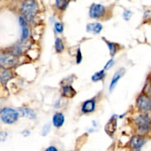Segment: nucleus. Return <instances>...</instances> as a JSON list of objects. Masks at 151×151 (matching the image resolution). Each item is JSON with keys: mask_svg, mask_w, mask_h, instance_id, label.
Listing matches in <instances>:
<instances>
[{"mask_svg": "<svg viewBox=\"0 0 151 151\" xmlns=\"http://www.w3.org/2000/svg\"><path fill=\"white\" fill-rule=\"evenodd\" d=\"M38 10V5L34 0H26L24 1L21 7V13L27 20L30 22L34 19Z\"/></svg>", "mask_w": 151, "mask_h": 151, "instance_id": "nucleus-1", "label": "nucleus"}, {"mask_svg": "<svg viewBox=\"0 0 151 151\" xmlns=\"http://www.w3.org/2000/svg\"><path fill=\"white\" fill-rule=\"evenodd\" d=\"M19 57L16 54L9 52H0V68L8 69L16 66L19 63Z\"/></svg>", "mask_w": 151, "mask_h": 151, "instance_id": "nucleus-2", "label": "nucleus"}, {"mask_svg": "<svg viewBox=\"0 0 151 151\" xmlns=\"http://www.w3.org/2000/svg\"><path fill=\"white\" fill-rule=\"evenodd\" d=\"M140 134L144 135L148 133L151 127V116L149 113L142 114L135 120Z\"/></svg>", "mask_w": 151, "mask_h": 151, "instance_id": "nucleus-3", "label": "nucleus"}, {"mask_svg": "<svg viewBox=\"0 0 151 151\" xmlns=\"http://www.w3.org/2000/svg\"><path fill=\"white\" fill-rule=\"evenodd\" d=\"M19 117L18 112L13 108L4 107L0 110V118L5 124H13L17 121Z\"/></svg>", "mask_w": 151, "mask_h": 151, "instance_id": "nucleus-4", "label": "nucleus"}, {"mask_svg": "<svg viewBox=\"0 0 151 151\" xmlns=\"http://www.w3.org/2000/svg\"><path fill=\"white\" fill-rule=\"evenodd\" d=\"M137 107L142 112H149L151 110V100L147 95L141 94L137 99Z\"/></svg>", "mask_w": 151, "mask_h": 151, "instance_id": "nucleus-5", "label": "nucleus"}, {"mask_svg": "<svg viewBox=\"0 0 151 151\" xmlns=\"http://www.w3.org/2000/svg\"><path fill=\"white\" fill-rule=\"evenodd\" d=\"M106 7L100 4H93L89 9V16L93 19H98L104 16Z\"/></svg>", "mask_w": 151, "mask_h": 151, "instance_id": "nucleus-6", "label": "nucleus"}, {"mask_svg": "<svg viewBox=\"0 0 151 151\" xmlns=\"http://www.w3.org/2000/svg\"><path fill=\"white\" fill-rule=\"evenodd\" d=\"M125 70L124 68H120V69L118 70L116 73L114 75L113 78H112L111 81L110 86H109V90L111 92L113 91V90L114 89V87H116V84L118 83V81L125 75Z\"/></svg>", "mask_w": 151, "mask_h": 151, "instance_id": "nucleus-7", "label": "nucleus"}, {"mask_svg": "<svg viewBox=\"0 0 151 151\" xmlns=\"http://www.w3.org/2000/svg\"><path fill=\"white\" fill-rule=\"evenodd\" d=\"M116 125H117V119H116V116L114 115L109 120V121L106 124V127H105V130L107 133V134L111 136L114 133L115 130H116Z\"/></svg>", "mask_w": 151, "mask_h": 151, "instance_id": "nucleus-8", "label": "nucleus"}, {"mask_svg": "<svg viewBox=\"0 0 151 151\" xmlns=\"http://www.w3.org/2000/svg\"><path fill=\"white\" fill-rule=\"evenodd\" d=\"M19 116L24 117V118L34 119L35 118V113L32 109L27 107H19L17 110Z\"/></svg>", "mask_w": 151, "mask_h": 151, "instance_id": "nucleus-9", "label": "nucleus"}, {"mask_svg": "<svg viewBox=\"0 0 151 151\" xmlns=\"http://www.w3.org/2000/svg\"><path fill=\"white\" fill-rule=\"evenodd\" d=\"M95 100L94 99L87 100L83 104L81 110L84 113H89L93 112L95 109Z\"/></svg>", "mask_w": 151, "mask_h": 151, "instance_id": "nucleus-10", "label": "nucleus"}, {"mask_svg": "<svg viewBox=\"0 0 151 151\" xmlns=\"http://www.w3.org/2000/svg\"><path fill=\"white\" fill-rule=\"evenodd\" d=\"M145 143V140L142 136H134L130 142V145L134 149H140Z\"/></svg>", "mask_w": 151, "mask_h": 151, "instance_id": "nucleus-11", "label": "nucleus"}, {"mask_svg": "<svg viewBox=\"0 0 151 151\" xmlns=\"http://www.w3.org/2000/svg\"><path fill=\"white\" fill-rule=\"evenodd\" d=\"M19 23H20L21 27H22V37H21V39H22V41H24L29 36V29H28L27 24V20L23 16H21L19 18Z\"/></svg>", "mask_w": 151, "mask_h": 151, "instance_id": "nucleus-12", "label": "nucleus"}, {"mask_svg": "<svg viewBox=\"0 0 151 151\" xmlns=\"http://www.w3.org/2000/svg\"><path fill=\"white\" fill-rule=\"evenodd\" d=\"M65 121L64 115L61 113H57L54 115L52 118V122L55 127H60L63 124Z\"/></svg>", "mask_w": 151, "mask_h": 151, "instance_id": "nucleus-13", "label": "nucleus"}, {"mask_svg": "<svg viewBox=\"0 0 151 151\" xmlns=\"http://www.w3.org/2000/svg\"><path fill=\"white\" fill-rule=\"evenodd\" d=\"M62 94L64 97L66 98H72L76 94V91L75 89L71 85H66L63 87L62 89Z\"/></svg>", "mask_w": 151, "mask_h": 151, "instance_id": "nucleus-14", "label": "nucleus"}, {"mask_svg": "<svg viewBox=\"0 0 151 151\" xmlns=\"http://www.w3.org/2000/svg\"><path fill=\"white\" fill-rule=\"evenodd\" d=\"M103 29V26L100 23H91L88 24L86 27V30L88 32L94 33H99Z\"/></svg>", "mask_w": 151, "mask_h": 151, "instance_id": "nucleus-15", "label": "nucleus"}, {"mask_svg": "<svg viewBox=\"0 0 151 151\" xmlns=\"http://www.w3.org/2000/svg\"><path fill=\"white\" fill-rule=\"evenodd\" d=\"M69 0H55V6L58 9L64 10L68 7Z\"/></svg>", "mask_w": 151, "mask_h": 151, "instance_id": "nucleus-16", "label": "nucleus"}, {"mask_svg": "<svg viewBox=\"0 0 151 151\" xmlns=\"http://www.w3.org/2000/svg\"><path fill=\"white\" fill-rule=\"evenodd\" d=\"M103 39H104V41H106V44H107L108 47H109V51H110V55L111 56H114L116 53V44L113 42H111V41H107V40L105 39L104 38H103Z\"/></svg>", "mask_w": 151, "mask_h": 151, "instance_id": "nucleus-17", "label": "nucleus"}, {"mask_svg": "<svg viewBox=\"0 0 151 151\" xmlns=\"http://www.w3.org/2000/svg\"><path fill=\"white\" fill-rule=\"evenodd\" d=\"M55 50L57 53H61L64 50V45L62 41V40L60 38H57L55 43Z\"/></svg>", "mask_w": 151, "mask_h": 151, "instance_id": "nucleus-18", "label": "nucleus"}, {"mask_svg": "<svg viewBox=\"0 0 151 151\" xmlns=\"http://www.w3.org/2000/svg\"><path fill=\"white\" fill-rule=\"evenodd\" d=\"M104 77H105V70H102L94 73V75L92 76V77H91V80H92L93 81H98L103 79Z\"/></svg>", "mask_w": 151, "mask_h": 151, "instance_id": "nucleus-19", "label": "nucleus"}, {"mask_svg": "<svg viewBox=\"0 0 151 151\" xmlns=\"http://www.w3.org/2000/svg\"><path fill=\"white\" fill-rule=\"evenodd\" d=\"M50 128H51V125H50V124H46V125H44L42 129V132H41L42 136H47V135L48 134L49 132L50 131Z\"/></svg>", "mask_w": 151, "mask_h": 151, "instance_id": "nucleus-20", "label": "nucleus"}, {"mask_svg": "<svg viewBox=\"0 0 151 151\" xmlns=\"http://www.w3.org/2000/svg\"><path fill=\"white\" fill-rule=\"evenodd\" d=\"M55 29L58 33H62L63 30V25L60 22H56L55 25Z\"/></svg>", "mask_w": 151, "mask_h": 151, "instance_id": "nucleus-21", "label": "nucleus"}, {"mask_svg": "<svg viewBox=\"0 0 151 151\" xmlns=\"http://www.w3.org/2000/svg\"><path fill=\"white\" fill-rule=\"evenodd\" d=\"M131 16H132V12L131 11V10H126L124 11L123 13V18L126 21H128L130 19H131Z\"/></svg>", "mask_w": 151, "mask_h": 151, "instance_id": "nucleus-22", "label": "nucleus"}, {"mask_svg": "<svg viewBox=\"0 0 151 151\" xmlns=\"http://www.w3.org/2000/svg\"><path fill=\"white\" fill-rule=\"evenodd\" d=\"M8 136V133L5 131H1L0 132V142H3L6 141Z\"/></svg>", "mask_w": 151, "mask_h": 151, "instance_id": "nucleus-23", "label": "nucleus"}, {"mask_svg": "<svg viewBox=\"0 0 151 151\" xmlns=\"http://www.w3.org/2000/svg\"><path fill=\"white\" fill-rule=\"evenodd\" d=\"M114 59H111V60H109V62H107V63L106 64V65H105L104 67V70H107L110 69L111 68L112 66L114 65Z\"/></svg>", "mask_w": 151, "mask_h": 151, "instance_id": "nucleus-24", "label": "nucleus"}, {"mask_svg": "<svg viewBox=\"0 0 151 151\" xmlns=\"http://www.w3.org/2000/svg\"><path fill=\"white\" fill-rule=\"evenodd\" d=\"M77 62L78 63H80V62L82 61V54H81V52L80 49L78 50V53H77Z\"/></svg>", "mask_w": 151, "mask_h": 151, "instance_id": "nucleus-25", "label": "nucleus"}, {"mask_svg": "<svg viewBox=\"0 0 151 151\" xmlns=\"http://www.w3.org/2000/svg\"><path fill=\"white\" fill-rule=\"evenodd\" d=\"M144 18L145 19H151V10H148L145 12Z\"/></svg>", "mask_w": 151, "mask_h": 151, "instance_id": "nucleus-26", "label": "nucleus"}, {"mask_svg": "<svg viewBox=\"0 0 151 151\" xmlns=\"http://www.w3.org/2000/svg\"><path fill=\"white\" fill-rule=\"evenodd\" d=\"M45 151H58L57 148L54 146H50L45 150Z\"/></svg>", "mask_w": 151, "mask_h": 151, "instance_id": "nucleus-27", "label": "nucleus"}, {"mask_svg": "<svg viewBox=\"0 0 151 151\" xmlns=\"http://www.w3.org/2000/svg\"><path fill=\"white\" fill-rule=\"evenodd\" d=\"M69 1H70V0H69ZM72 1H76V0H72Z\"/></svg>", "mask_w": 151, "mask_h": 151, "instance_id": "nucleus-28", "label": "nucleus"}]
</instances>
